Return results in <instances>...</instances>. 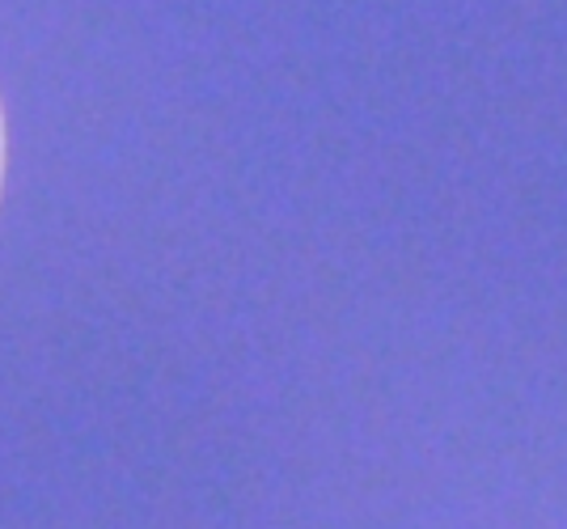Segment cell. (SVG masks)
<instances>
[{
	"label": "cell",
	"mask_w": 567,
	"mask_h": 529,
	"mask_svg": "<svg viewBox=\"0 0 567 529\" xmlns=\"http://www.w3.org/2000/svg\"><path fill=\"white\" fill-rule=\"evenodd\" d=\"M4 148L9 141H4V111H0V187H4Z\"/></svg>",
	"instance_id": "6da1fadb"
}]
</instances>
